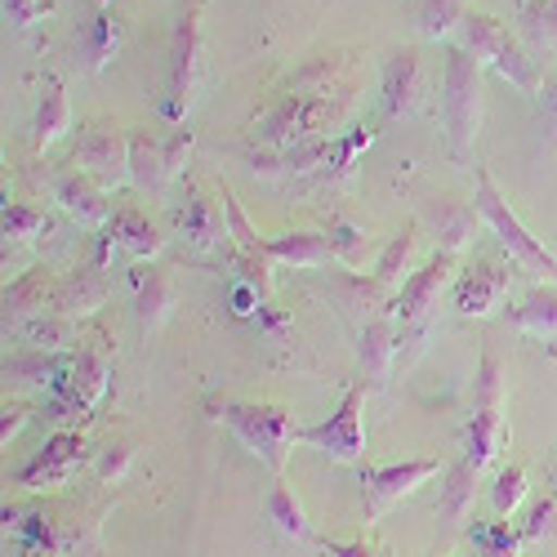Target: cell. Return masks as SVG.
I'll return each mask as SVG.
<instances>
[{"label": "cell", "mask_w": 557, "mask_h": 557, "mask_svg": "<svg viewBox=\"0 0 557 557\" xmlns=\"http://www.w3.org/2000/svg\"><path fill=\"white\" fill-rule=\"evenodd\" d=\"M112 242H116L125 255H134V259L161 255V232L152 227L148 214H138V210H116V214H112Z\"/></svg>", "instance_id": "7402d4cb"}, {"label": "cell", "mask_w": 557, "mask_h": 557, "mask_svg": "<svg viewBox=\"0 0 557 557\" xmlns=\"http://www.w3.org/2000/svg\"><path fill=\"white\" fill-rule=\"evenodd\" d=\"M344 116V99H331V95H312V89H304V95H286L276 108H268L250 138L272 152H286V148H299V144H312V138H321L335 121Z\"/></svg>", "instance_id": "7a4b0ae2"}, {"label": "cell", "mask_w": 557, "mask_h": 557, "mask_svg": "<svg viewBox=\"0 0 557 557\" xmlns=\"http://www.w3.org/2000/svg\"><path fill=\"white\" fill-rule=\"evenodd\" d=\"M420 89H424V63L420 50H397L384 63V81H380V95H384V116L401 121L420 112Z\"/></svg>", "instance_id": "7c38bea8"}, {"label": "cell", "mask_w": 557, "mask_h": 557, "mask_svg": "<svg viewBox=\"0 0 557 557\" xmlns=\"http://www.w3.org/2000/svg\"><path fill=\"white\" fill-rule=\"evenodd\" d=\"M223 214H227V232H232V242H237V259H250V263H272L268 259V237H259V232L250 227L246 210L237 206V197L223 193Z\"/></svg>", "instance_id": "1f68e13d"}, {"label": "cell", "mask_w": 557, "mask_h": 557, "mask_svg": "<svg viewBox=\"0 0 557 557\" xmlns=\"http://www.w3.org/2000/svg\"><path fill=\"white\" fill-rule=\"evenodd\" d=\"M214 420H223L232 433L242 437V446L263 459L272 473L286 469V455L299 442V424L286 406H255V401H223L214 406Z\"/></svg>", "instance_id": "3957f363"}, {"label": "cell", "mask_w": 557, "mask_h": 557, "mask_svg": "<svg viewBox=\"0 0 557 557\" xmlns=\"http://www.w3.org/2000/svg\"><path fill=\"white\" fill-rule=\"evenodd\" d=\"M424 223L437 232V242H442V250H450V255H459L463 246L473 242V227H478V210L469 206V201H455V197H433V201H424Z\"/></svg>", "instance_id": "9a60e30c"}, {"label": "cell", "mask_w": 557, "mask_h": 557, "mask_svg": "<svg viewBox=\"0 0 557 557\" xmlns=\"http://www.w3.org/2000/svg\"><path fill=\"white\" fill-rule=\"evenodd\" d=\"M473 424L463 433V459L486 469V463L499 459L504 450V380H499V361L495 357H482V370H478V384H473Z\"/></svg>", "instance_id": "8992f818"}, {"label": "cell", "mask_w": 557, "mask_h": 557, "mask_svg": "<svg viewBox=\"0 0 557 557\" xmlns=\"http://www.w3.org/2000/svg\"><path fill=\"white\" fill-rule=\"evenodd\" d=\"M540 112H544V121H548V129H553V144H557V76H548L544 85H540Z\"/></svg>", "instance_id": "60d3db41"}, {"label": "cell", "mask_w": 557, "mask_h": 557, "mask_svg": "<svg viewBox=\"0 0 557 557\" xmlns=\"http://www.w3.org/2000/svg\"><path fill=\"white\" fill-rule=\"evenodd\" d=\"M361 401H366V380L344 393V401H339V410L331 414V420H321L312 429H299V442L321 450V455H331V459H339V463H361V455H366Z\"/></svg>", "instance_id": "52a82bcc"}, {"label": "cell", "mask_w": 557, "mask_h": 557, "mask_svg": "<svg viewBox=\"0 0 557 557\" xmlns=\"http://www.w3.org/2000/svg\"><path fill=\"white\" fill-rule=\"evenodd\" d=\"M54 197H59V206L76 219V223H85V227H99V223H108L112 219V201L103 197V188L89 174H59L54 178Z\"/></svg>", "instance_id": "2e32d148"}, {"label": "cell", "mask_w": 557, "mask_h": 557, "mask_svg": "<svg viewBox=\"0 0 557 557\" xmlns=\"http://www.w3.org/2000/svg\"><path fill=\"white\" fill-rule=\"evenodd\" d=\"M81 463H85V442H81V433H54L50 442L40 446V455L18 473V482H23L27 491H50V486H63V482L81 469Z\"/></svg>", "instance_id": "8fae6325"}, {"label": "cell", "mask_w": 557, "mask_h": 557, "mask_svg": "<svg viewBox=\"0 0 557 557\" xmlns=\"http://www.w3.org/2000/svg\"><path fill=\"white\" fill-rule=\"evenodd\" d=\"M50 295H59V286L50 282V276H45V272H27L23 282H14L5 290V326H18L23 317L45 312V299H50Z\"/></svg>", "instance_id": "cb8c5ba5"}, {"label": "cell", "mask_w": 557, "mask_h": 557, "mask_svg": "<svg viewBox=\"0 0 557 557\" xmlns=\"http://www.w3.org/2000/svg\"><path fill=\"white\" fill-rule=\"evenodd\" d=\"M5 18L14 27H32L40 18V0H5Z\"/></svg>", "instance_id": "b9f144b4"}, {"label": "cell", "mask_w": 557, "mask_h": 557, "mask_svg": "<svg viewBox=\"0 0 557 557\" xmlns=\"http://www.w3.org/2000/svg\"><path fill=\"white\" fill-rule=\"evenodd\" d=\"M268 259L272 263H295V268H321L335 259V246L331 237L321 232H286V237H268Z\"/></svg>", "instance_id": "d6986e66"}, {"label": "cell", "mask_w": 557, "mask_h": 557, "mask_svg": "<svg viewBox=\"0 0 557 557\" xmlns=\"http://www.w3.org/2000/svg\"><path fill=\"white\" fill-rule=\"evenodd\" d=\"M450 272H455V255L450 250H437L420 272H410V282L397 290V299L388 304V317L401 321V326H414L420 331L424 321L433 317L442 290L450 286Z\"/></svg>", "instance_id": "9c48e42d"}, {"label": "cell", "mask_w": 557, "mask_h": 557, "mask_svg": "<svg viewBox=\"0 0 557 557\" xmlns=\"http://www.w3.org/2000/svg\"><path fill=\"white\" fill-rule=\"evenodd\" d=\"M473 210L482 214V223L495 232V242L504 246L508 259H518L527 272H540V276H557V259L544 250V242L535 232L513 214L508 197L495 188L491 170H478V183H473Z\"/></svg>", "instance_id": "5b68a950"}, {"label": "cell", "mask_w": 557, "mask_h": 557, "mask_svg": "<svg viewBox=\"0 0 557 557\" xmlns=\"http://www.w3.org/2000/svg\"><path fill=\"white\" fill-rule=\"evenodd\" d=\"M116 45H121V27H116V18L99 14V18H95V32H89V63L103 67V63L112 59Z\"/></svg>", "instance_id": "8d00e7d4"}, {"label": "cell", "mask_w": 557, "mask_h": 557, "mask_svg": "<svg viewBox=\"0 0 557 557\" xmlns=\"http://www.w3.org/2000/svg\"><path fill=\"white\" fill-rule=\"evenodd\" d=\"M134 308H138V321H144V331H157L161 321L170 317V308H174L170 276L152 268V276H144V282H138V304H134Z\"/></svg>", "instance_id": "f1b7e54d"}, {"label": "cell", "mask_w": 557, "mask_h": 557, "mask_svg": "<svg viewBox=\"0 0 557 557\" xmlns=\"http://www.w3.org/2000/svg\"><path fill=\"white\" fill-rule=\"evenodd\" d=\"M442 121H446V144H450L455 161H469L478 125H482V63L463 50V45H450L446 50Z\"/></svg>", "instance_id": "6da1fadb"}, {"label": "cell", "mask_w": 557, "mask_h": 557, "mask_svg": "<svg viewBox=\"0 0 557 557\" xmlns=\"http://www.w3.org/2000/svg\"><path fill=\"white\" fill-rule=\"evenodd\" d=\"M223 219H227V214H223V210H219L210 197L193 193V197H188V214H183V242H188V246H197V250L223 246V237H227Z\"/></svg>", "instance_id": "44dd1931"}, {"label": "cell", "mask_w": 557, "mask_h": 557, "mask_svg": "<svg viewBox=\"0 0 557 557\" xmlns=\"http://www.w3.org/2000/svg\"><path fill=\"white\" fill-rule=\"evenodd\" d=\"M326 553H331V557H375L361 540H352V544H339V540L331 544V540H326Z\"/></svg>", "instance_id": "ee69618b"}, {"label": "cell", "mask_w": 557, "mask_h": 557, "mask_svg": "<svg viewBox=\"0 0 557 557\" xmlns=\"http://www.w3.org/2000/svg\"><path fill=\"white\" fill-rule=\"evenodd\" d=\"M522 36L531 45H557V0H527L522 5Z\"/></svg>", "instance_id": "836d02e7"}, {"label": "cell", "mask_w": 557, "mask_h": 557, "mask_svg": "<svg viewBox=\"0 0 557 557\" xmlns=\"http://www.w3.org/2000/svg\"><path fill=\"white\" fill-rule=\"evenodd\" d=\"M553 527H557V504H553V499H540V504H531L527 527H522V544H535V540L553 535Z\"/></svg>", "instance_id": "74e56055"}, {"label": "cell", "mask_w": 557, "mask_h": 557, "mask_svg": "<svg viewBox=\"0 0 557 557\" xmlns=\"http://www.w3.org/2000/svg\"><path fill=\"white\" fill-rule=\"evenodd\" d=\"M99 5H103V0H99Z\"/></svg>", "instance_id": "c3c4849f"}, {"label": "cell", "mask_w": 557, "mask_h": 557, "mask_svg": "<svg viewBox=\"0 0 557 557\" xmlns=\"http://www.w3.org/2000/svg\"><path fill=\"white\" fill-rule=\"evenodd\" d=\"M429 478H437V459H401V463H384V469H361V504L366 518L375 522L388 508L406 495H414Z\"/></svg>", "instance_id": "ba28073f"}, {"label": "cell", "mask_w": 557, "mask_h": 557, "mask_svg": "<svg viewBox=\"0 0 557 557\" xmlns=\"http://www.w3.org/2000/svg\"><path fill=\"white\" fill-rule=\"evenodd\" d=\"M331 246H335V255H339L344 263H352V268H357L366 237H361V232H357L352 223H331Z\"/></svg>", "instance_id": "f35d334b"}, {"label": "cell", "mask_w": 557, "mask_h": 557, "mask_svg": "<svg viewBox=\"0 0 557 557\" xmlns=\"http://www.w3.org/2000/svg\"><path fill=\"white\" fill-rule=\"evenodd\" d=\"M188 148H193V129H178V134H174V144L165 148V165H170V178L183 170L178 161H183V152H188Z\"/></svg>", "instance_id": "7bdbcfd3"}, {"label": "cell", "mask_w": 557, "mask_h": 557, "mask_svg": "<svg viewBox=\"0 0 557 557\" xmlns=\"http://www.w3.org/2000/svg\"><path fill=\"white\" fill-rule=\"evenodd\" d=\"M99 304H103V268L72 272L67 282L59 286V295H54V308L63 317H85V312H95Z\"/></svg>", "instance_id": "603a6c76"}, {"label": "cell", "mask_w": 557, "mask_h": 557, "mask_svg": "<svg viewBox=\"0 0 557 557\" xmlns=\"http://www.w3.org/2000/svg\"><path fill=\"white\" fill-rule=\"evenodd\" d=\"M5 237H14V242H36L45 227H50V219H45V210H36V206H23V201H14V206H5Z\"/></svg>", "instance_id": "e575fe53"}, {"label": "cell", "mask_w": 557, "mask_h": 557, "mask_svg": "<svg viewBox=\"0 0 557 557\" xmlns=\"http://www.w3.org/2000/svg\"><path fill=\"white\" fill-rule=\"evenodd\" d=\"M473 540L482 548V557H518L522 548V531H508V522H491V527H473Z\"/></svg>", "instance_id": "d590c367"}, {"label": "cell", "mask_w": 557, "mask_h": 557, "mask_svg": "<svg viewBox=\"0 0 557 557\" xmlns=\"http://www.w3.org/2000/svg\"><path fill=\"white\" fill-rule=\"evenodd\" d=\"M410 14H414L420 36L437 40V36H450L463 23V0H414Z\"/></svg>", "instance_id": "f546056e"}, {"label": "cell", "mask_w": 557, "mask_h": 557, "mask_svg": "<svg viewBox=\"0 0 557 557\" xmlns=\"http://www.w3.org/2000/svg\"><path fill=\"white\" fill-rule=\"evenodd\" d=\"M508 321L531 335V339H544V344H557V290L553 286H535L522 295L518 308H508Z\"/></svg>", "instance_id": "ac0fdd59"}, {"label": "cell", "mask_w": 557, "mask_h": 557, "mask_svg": "<svg viewBox=\"0 0 557 557\" xmlns=\"http://www.w3.org/2000/svg\"><path fill=\"white\" fill-rule=\"evenodd\" d=\"M361 370L370 384H388L393 375V357H397V331H393V317H375L361 326Z\"/></svg>", "instance_id": "e0dca14e"}, {"label": "cell", "mask_w": 557, "mask_h": 557, "mask_svg": "<svg viewBox=\"0 0 557 557\" xmlns=\"http://www.w3.org/2000/svg\"><path fill=\"white\" fill-rule=\"evenodd\" d=\"M193 76H197V10L183 14L178 32H174V59H170V99H165V116L183 121L193 99Z\"/></svg>", "instance_id": "5bb4252c"}, {"label": "cell", "mask_w": 557, "mask_h": 557, "mask_svg": "<svg viewBox=\"0 0 557 557\" xmlns=\"http://www.w3.org/2000/svg\"><path fill=\"white\" fill-rule=\"evenodd\" d=\"M76 165L95 183L129 178V144L116 125H85L76 144Z\"/></svg>", "instance_id": "30bf717a"}, {"label": "cell", "mask_w": 557, "mask_h": 557, "mask_svg": "<svg viewBox=\"0 0 557 557\" xmlns=\"http://www.w3.org/2000/svg\"><path fill=\"white\" fill-rule=\"evenodd\" d=\"M504 295H508V268L495 259H478L473 268H463L455 282V308L463 317H486L491 308H499Z\"/></svg>", "instance_id": "4fadbf2b"}, {"label": "cell", "mask_w": 557, "mask_h": 557, "mask_svg": "<svg viewBox=\"0 0 557 557\" xmlns=\"http://www.w3.org/2000/svg\"><path fill=\"white\" fill-rule=\"evenodd\" d=\"M410 255H414V232H401V237H393L375 263V286L380 290H401L410 282Z\"/></svg>", "instance_id": "4dcf8cb0"}, {"label": "cell", "mask_w": 557, "mask_h": 557, "mask_svg": "<svg viewBox=\"0 0 557 557\" xmlns=\"http://www.w3.org/2000/svg\"><path fill=\"white\" fill-rule=\"evenodd\" d=\"M478 482H482V469H478V463H469V459H459L455 469L446 473V486H442V508H446V518H469V513H473Z\"/></svg>", "instance_id": "83f0119b"}, {"label": "cell", "mask_w": 557, "mask_h": 557, "mask_svg": "<svg viewBox=\"0 0 557 557\" xmlns=\"http://www.w3.org/2000/svg\"><path fill=\"white\" fill-rule=\"evenodd\" d=\"M268 522H276V531L290 535V540H312V527H308V513H304V499H299L295 486H286V482H272V495H268Z\"/></svg>", "instance_id": "4316f807"}, {"label": "cell", "mask_w": 557, "mask_h": 557, "mask_svg": "<svg viewBox=\"0 0 557 557\" xmlns=\"http://www.w3.org/2000/svg\"><path fill=\"white\" fill-rule=\"evenodd\" d=\"M125 469H129V446H108L103 459H99V478L112 482V478H121Z\"/></svg>", "instance_id": "ab89813d"}, {"label": "cell", "mask_w": 557, "mask_h": 557, "mask_svg": "<svg viewBox=\"0 0 557 557\" xmlns=\"http://www.w3.org/2000/svg\"><path fill=\"white\" fill-rule=\"evenodd\" d=\"M18 429H23V410L14 406V410H5V424H0V442H10Z\"/></svg>", "instance_id": "f6af8a7d"}, {"label": "cell", "mask_w": 557, "mask_h": 557, "mask_svg": "<svg viewBox=\"0 0 557 557\" xmlns=\"http://www.w3.org/2000/svg\"><path fill=\"white\" fill-rule=\"evenodd\" d=\"M459 45L469 50L482 67H491V72H499L508 85H518L522 95H540V72H535V63H531V54L518 45V36L508 32L499 18H491V14H463V23H459Z\"/></svg>", "instance_id": "277c9868"}, {"label": "cell", "mask_w": 557, "mask_h": 557, "mask_svg": "<svg viewBox=\"0 0 557 557\" xmlns=\"http://www.w3.org/2000/svg\"><path fill=\"white\" fill-rule=\"evenodd\" d=\"M129 178L138 188H161L170 178V165H165V148L157 144L152 134H134L129 138Z\"/></svg>", "instance_id": "484cf974"}, {"label": "cell", "mask_w": 557, "mask_h": 557, "mask_svg": "<svg viewBox=\"0 0 557 557\" xmlns=\"http://www.w3.org/2000/svg\"><path fill=\"white\" fill-rule=\"evenodd\" d=\"M59 388H63V397H67L72 410H89V406H95L108 393V361L95 357V352H81Z\"/></svg>", "instance_id": "ffe728a7"}, {"label": "cell", "mask_w": 557, "mask_h": 557, "mask_svg": "<svg viewBox=\"0 0 557 557\" xmlns=\"http://www.w3.org/2000/svg\"><path fill=\"white\" fill-rule=\"evenodd\" d=\"M67 129H72V108H67L63 85L50 76V81H45V99H40V112H36V148H50L54 138H63Z\"/></svg>", "instance_id": "d4e9b609"}, {"label": "cell", "mask_w": 557, "mask_h": 557, "mask_svg": "<svg viewBox=\"0 0 557 557\" xmlns=\"http://www.w3.org/2000/svg\"><path fill=\"white\" fill-rule=\"evenodd\" d=\"M522 499H527V473H522V463H504V469L491 478V513L495 518H508Z\"/></svg>", "instance_id": "d6a6232c"}, {"label": "cell", "mask_w": 557, "mask_h": 557, "mask_svg": "<svg viewBox=\"0 0 557 557\" xmlns=\"http://www.w3.org/2000/svg\"><path fill=\"white\" fill-rule=\"evenodd\" d=\"M553 478H557V469H553Z\"/></svg>", "instance_id": "7dc6e473"}, {"label": "cell", "mask_w": 557, "mask_h": 557, "mask_svg": "<svg viewBox=\"0 0 557 557\" xmlns=\"http://www.w3.org/2000/svg\"><path fill=\"white\" fill-rule=\"evenodd\" d=\"M518 5H527V0H518Z\"/></svg>", "instance_id": "bcb514c9"}]
</instances>
